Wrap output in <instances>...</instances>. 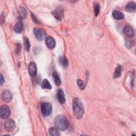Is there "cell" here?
Returning a JSON list of instances; mask_svg holds the SVG:
<instances>
[{
  "label": "cell",
  "mask_w": 136,
  "mask_h": 136,
  "mask_svg": "<svg viewBox=\"0 0 136 136\" xmlns=\"http://www.w3.org/2000/svg\"><path fill=\"white\" fill-rule=\"evenodd\" d=\"M54 124L55 128L60 131H65L69 126V122L66 117L63 115H58L55 117Z\"/></svg>",
  "instance_id": "6da1fadb"
},
{
  "label": "cell",
  "mask_w": 136,
  "mask_h": 136,
  "mask_svg": "<svg viewBox=\"0 0 136 136\" xmlns=\"http://www.w3.org/2000/svg\"><path fill=\"white\" fill-rule=\"evenodd\" d=\"M73 110L76 117L80 119L84 113V105L78 98H75L73 101Z\"/></svg>",
  "instance_id": "7a4b0ae2"
},
{
  "label": "cell",
  "mask_w": 136,
  "mask_h": 136,
  "mask_svg": "<svg viewBox=\"0 0 136 136\" xmlns=\"http://www.w3.org/2000/svg\"><path fill=\"white\" fill-rule=\"evenodd\" d=\"M41 111L45 116H49L52 112V106L48 102H44L41 105Z\"/></svg>",
  "instance_id": "3957f363"
},
{
  "label": "cell",
  "mask_w": 136,
  "mask_h": 136,
  "mask_svg": "<svg viewBox=\"0 0 136 136\" xmlns=\"http://www.w3.org/2000/svg\"><path fill=\"white\" fill-rule=\"evenodd\" d=\"M4 126L7 131H12L16 128V122L11 119H7L4 123Z\"/></svg>",
  "instance_id": "277c9868"
},
{
  "label": "cell",
  "mask_w": 136,
  "mask_h": 136,
  "mask_svg": "<svg viewBox=\"0 0 136 136\" xmlns=\"http://www.w3.org/2000/svg\"><path fill=\"white\" fill-rule=\"evenodd\" d=\"M11 112L10 108L7 105H3L0 109V116L2 119H7L10 115Z\"/></svg>",
  "instance_id": "5b68a950"
},
{
  "label": "cell",
  "mask_w": 136,
  "mask_h": 136,
  "mask_svg": "<svg viewBox=\"0 0 136 136\" xmlns=\"http://www.w3.org/2000/svg\"><path fill=\"white\" fill-rule=\"evenodd\" d=\"M34 33L36 38L39 40H42L45 38V31L39 28H35L34 29Z\"/></svg>",
  "instance_id": "8992f818"
},
{
  "label": "cell",
  "mask_w": 136,
  "mask_h": 136,
  "mask_svg": "<svg viewBox=\"0 0 136 136\" xmlns=\"http://www.w3.org/2000/svg\"><path fill=\"white\" fill-rule=\"evenodd\" d=\"M1 97L4 102L6 103H9L11 101L13 98V95L10 91L8 90H4L2 93Z\"/></svg>",
  "instance_id": "52a82bcc"
},
{
  "label": "cell",
  "mask_w": 136,
  "mask_h": 136,
  "mask_svg": "<svg viewBox=\"0 0 136 136\" xmlns=\"http://www.w3.org/2000/svg\"><path fill=\"white\" fill-rule=\"evenodd\" d=\"M52 13L54 16V17L58 20H61L64 17L63 10L62 8H61L56 9V10L53 11Z\"/></svg>",
  "instance_id": "ba28073f"
},
{
  "label": "cell",
  "mask_w": 136,
  "mask_h": 136,
  "mask_svg": "<svg viewBox=\"0 0 136 136\" xmlns=\"http://www.w3.org/2000/svg\"><path fill=\"white\" fill-rule=\"evenodd\" d=\"M28 70L30 76H31L32 77L36 76L37 74V66L34 62H31L29 64Z\"/></svg>",
  "instance_id": "9c48e42d"
},
{
  "label": "cell",
  "mask_w": 136,
  "mask_h": 136,
  "mask_svg": "<svg viewBox=\"0 0 136 136\" xmlns=\"http://www.w3.org/2000/svg\"><path fill=\"white\" fill-rule=\"evenodd\" d=\"M123 31L125 35L128 37L132 38L134 36V31L133 30V28L130 26H126L124 28Z\"/></svg>",
  "instance_id": "30bf717a"
},
{
  "label": "cell",
  "mask_w": 136,
  "mask_h": 136,
  "mask_svg": "<svg viewBox=\"0 0 136 136\" xmlns=\"http://www.w3.org/2000/svg\"><path fill=\"white\" fill-rule=\"evenodd\" d=\"M46 45L48 48L53 49L55 46V40L51 36H48L46 39Z\"/></svg>",
  "instance_id": "8fae6325"
},
{
  "label": "cell",
  "mask_w": 136,
  "mask_h": 136,
  "mask_svg": "<svg viewBox=\"0 0 136 136\" xmlns=\"http://www.w3.org/2000/svg\"><path fill=\"white\" fill-rule=\"evenodd\" d=\"M57 98L60 103L63 104L65 102V98L64 92L60 89L57 92Z\"/></svg>",
  "instance_id": "7c38bea8"
},
{
  "label": "cell",
  "mask_w": 136,
  "mask_h": 136,
  "mask_svg": "<svg viewBox=\"0 0 136 136\" xmlns=\"http://www.w3.org/2000/svg\"><path fill=\"white\" fill-rule=\"evenodd\" d=\"M125 10L129 12H134L136 10V5L135 3L133 2H130L127 4L125 7Z\"/></svg>",
  "instance_id": "4fadbf2b"
},
{
  "label": "cell",
  "mask_w": 136,
  "mask_h": 136,
  "mask_svg": "<svg viewBox=\"0 0 136 136\" xmlns=\"http://www.w3.org/2000/svg\"><path fill=\"white\" fill-rule=\"evenodd\" d=\"M112 15L114 18H115L116 20H122L124 18V15H123V13H122L121 11L117 10L114 11L113 12Z\"/></svg>",
  "instance_id": "5bb4252c"
},
{
  "label": "cell",
  "mask_w": 136,
  "mask_h": 136,
  "mask_svg": "<svg viewBox=\"0 0 136 136\" xmlns=\"http://www.w3.org/2000/svg\"><path fill=\"white\" fill-rule=\"evenodd\" d=\"M53 78L55 84L57 86H60L61 84V80L59 74L56 72H54L53 73Z\"/></svg>",
  "instance_id": "9a60e30c"
},
{
  "label": "cell",
  "mask_w": 136,
  "mask_h": 136,
  "mask_svg": "<svg viewBox=\"0 0 136 136\" xmlns=\"http://www.w3.org/2000/svg\"><path fill=\"white\" fill-rule=\"evenodd\" d=\"M58 61L60 64L63 67H66L69 64V61L65 56H61L59 57Z\"/></svg>",
  "instance_id": "2e32d148"
},
{
  "label": "cell",
  "mask_w": 136,
  "mask_h": 136,
  "mask_svg": "<svg viewBox=\"0 0 136 136\" xmlns=\"http://www.w3.org/2000/svg\"><path fill=\"white\" fill-rule=\"evenodd\" d=\"M19 14L20 18L21 19H24L27 16V10L26 9L22 7H20L19 8Z\"/></svg>",
  "instance_id": "e0dca14e"
},
{
  "label": "cell",
  "mask_w": 136,
  "mask_h": 136,
  "mask_svg": "<svg viewBox=\"0 0 136 136\" xmlns=\"http://www.w3.org/2000/svg\"><path fill=\"white\" fill-rule=\"evenodd\" d=\"M22 23L21 21H19L17 22L15 26V31L17 33H20L22 30Z\"/></svg>",
  "instance_id": "ac0fdd59"
},
{
  "label": "cell",
  "mask_w": 136,
  "mask_h": 136,
  "mask_svg": "<svg viewBox=\"0 0 136 136\" xmlns=\"http://www.w3.org/2000/svg\"><path fill=\"white\" fill-rule=\"evenodd\" d=\"M42 88L43 89H52V86L48 81L47 79H44L43 81H42Z\"/></svg>",
  "instance_id": "d6986e66"
},
{
  "label": "cell",
  "mask_w": 136,
  "mask_h": 136,
  "mask_svg": "<svg viewBox=\"0 0 136 136\" xmlns=\"http://www.w3.org/2000/svg\"><path fill=\"white\" fill-rule=\"evenodd\" d=\"M121 71H122V66L121 65H118L116 68L115 72H114V78H119L121 75Z\"/></svg>",
  "instance_id": "ffe728a7"
},
{
  "label": "cell",
  "mask_w": 136,
  "mask_h": 136,
  "mask_svg": "<svg viewBox=\"0 0 136 136\" xmlns=\"http://www.w3.org/2000/svg\"><path fill=\"white\" fill-rule=\"evenodd\" d=\"M58 129L56 128H51L49 130V133L52 135H59L60 133L58 131Z\"/></svg>",
  "instance_id": "44dd1931"
},
{
  "label": "cell",
  "mask_w": 136,
  "mask_h": 136,
  "mask_svg": "<svg viewBox=\"0 0 136 136\" xmlns=\"http://www.w3.org/2000/svg\"><path fill=\"white\" fill-rule=\"evenodd\" d=\"M24 45H25V49L27 51H29L30 47V42H29L28 38L27 37H25L24 39Z\"/></svg>",
  "instance_id": "7402d4cb"
},
{
  "label": "cell",
  "mask_w": 136,
  "mask_h": 136,
  "mask_svg": "<svg viewBox=\"0 0 136 136\" xmlns=\"http://www.w3.org/2000/svg\"><path fill=\"white\" fill-rule=\"evenodd\" d=\"M100 6L98 3H96L94 5V13L95 16H97L99 13Z\"/></svg>",
  "instance_id": "603a6c76"
},
{
  "label": "cell",
  "mask_w": 136,
  "mask_h": 136,
  "mask_svg": "<svg viewBox=\"0 0 136 136\" xmlns=\"http://www.w3.org/2000/svg\"><path fill=\"white\" fill-rule=\"evenodd\" d=\"M77 83L79 87L80 88V89L81 90H84L85 89V87H86V85L85 84V83L80 79H78L77 81Z\"/></svg>",
  "instance_id": "cb8c5ba5"
},
{
  "label": "cell",
  "mask_w": 136,
  "mask_h": 136,
  "mask_svg": "<svg viewBox=\"0 0 136 136\" xmlns=\"http://www.w3.org/2000/svg\"><path fill=\"white\" fill-rule=\"evenodd\" d=\"M31 17H32L33 20L35 22H36V23H37V24L39 23V21L38 20V19H37V18H36V17H35V16L34 15H33V13H31Z\"/></svg>",
  "instance_id": "d4e9b609"
},
{
  "label": "cell",
  "mask_w": 136,
  "mask_h": 136,
  "mask_svg": "<svg viewBox=\"0 0 136 136\" xmlns=\"http://www.w3.org/2000/svg\"><path fill=\"white\" fill-rule=\"evenodd\" d=\"M126 46L128 47H132L133 46V43L131 42V41H129L128 40L126 43Z\"/></svg>",
  "instance_id": "484cf974"
},
{
  "label": "cell",
  "mask_w": 136,
  "mask_h": 136,
  "mask_svg": "<svg viewBox=\"0 0 136 136\" xmlns=\"http://www.w3.org/2000/svg\"><path fill=\"white\" fill-rule=\"evenodd\" d=\"M4 82V79L3 78V76L2 74H1V85H2Z\"/></svg>",
  "instance_id": "4316f807"
}]
</instances>
